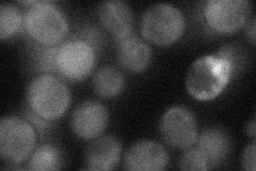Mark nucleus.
Instances as JSON below:
<instances>
[{
  "label": "nucleus",
  "mask_w": 256,
  "mask_h": 171,
  "mask_svg": "<svg viewBox=\"0 0 256 171\" xmlns=\"http://www.w3.org/2000/svg\"><path fill=\"white\" fill-rule=\"evenodd\" d=\"M98 63V51L86 41L72 38L62 42L56 56V74L78 83L89 77Z\"/></svg>",
  "instance_id": "6"
},
{
  "label": "nucleus",
  "mask_w": 256,
  "mask_h": 171,
  "mask_svg": "<svg viewBox=\"0 0 256 171\" xmlns=\"http://www.w3.org/2000/svg\"><path fill=\"white\" fill-rule=\"evenodd\" d=\"M98 18L100 26L116 41L132 35L134 11L130 5L122 0L102 3L98 7Z\"/></svg>",
  "instance_id": "11"
},
{
  "label": "nucleus",
  "mask_w": 256,
  "mask_h": 171,
  "mask_svg": "<svg viewBox=\"0 0 256 171\" xmlns=\"http://www.w3.org/2000/svg\"><path fill=\"white\" fill-rule=\"evenodd\" d=\"M58 46L46 47L36 44L31 51V61L34 69L44 74V73H56V56H57Z\"/></svg>",
  "instance_id": "18"
},
{
  "label": "nucleus",
  "mask_w": 256,
  "mask_h": 171,
  "mask_svg": "<svg viewBox=\"0 0 256 171\" xmlns=\"http://www.w3.org/2000/svg\"><path fill=\"white\" fill-rule=\"evenodd\" d=\"M244 133L251 137L252 139H255L256 135V124H255V117H253L249 122H248L246 127H244Z\"/></svg>",
  "instance_id": "24"
},
{
  "label": "nucleus",
  "mask_w": 256,
  "mask_h": 171,
  "mask_svg": "<svg viewBox=\"0 0 256 171\" xmlns=\"http://www.w3.org/2000/svg\"><path fill=\"white\" fill-rule=\"evenodd\" d=\"M152 48L146 41L130 35L118 41L116 58L123 69L130 73H142L152 61Z\"/></svg>",
  "instance_id": "13"
},
{
  "label": "nucleus",
  "mask_w": 256,
  "mask_h": 171,
  "mask_svg": "<svg viewBox=\"0 0 256 171\" xmlns=\"http://www.w3.org/2000/svg\"><path fill=\"white\" fill-rule=\"evenodd\" d=\"M78 38L86 41L88 43H90L93 47L96 48V51H98V48L100 46L102 42V36L96 28L84 29Z\"/></svg>",
  "instance_id": "22"
},
{
  "label": "nucleus",
  "mask_w": 256,
  "mask_h": 171,
  "mask_svg": "<svg viewBox=\"0 0 256 171\" xmlns=\"http://www.w3.org/2000/svg\"><path fill=\"white\" fill-rule=\"evenodd\" d=\"M24 28L38 45L58 46L66 38L70 24L66 15L52 2H34L26 8Z\"/></svg>",
  "instance_id": "3"
},
{
  "label": "nucleus",
  "mask_w": 256,
  "mask_h": 171,
  "mask_svg": "<svg viewBox=\"0 0 256 171\" xmlns=\"http://www.w3.org/2000/svg\"><path fill=\"white\" fill-rule=\"evenodd\" d=\"M180 170H210V164L196 144L186 149L182 154L178 161Z\"/></svg>",
  "instance_id": "19"
},
{
  "label": "nucleus",
  "mask_w": 256,
  "mask_h": 171,
  "mask_svg": "<svg viewBox=\"0 0 256 171\" xmlns=\"http://www.w3.org/2000/svg\"><path fill=\"white\" fill-rule=\"evenodd\" d=\"M140 30L142 37L154 45L170 46L185 34V15L172 4H154L143 12Z\"/></svg>",
  "instance_id": "4"
},
{
  "label": "nucleus",
  "mask_w": 256,
  "mask_h": 171,
  "mask_svg": "<svg viewBox=\"0 0 256 171\" xmlns=\"http://www.w3.org/2000/svg\"><path fill=\"white\" fill-rule=\"evenodd\" d=\"M255 152H256V141L253 139L248 144L242 156V166L244 170L255 171Z\"/></svg>",
  "instance_id": "21"
},
{
  "label": "nucleus",
  "mask_w": 256,
  "mask_h": 171,
  "mask_svg": "<svg viewBox=\"0 0 256 171\" xmlns=\"http://www.w3.org/2000/svg\"><path fill=\"white\" fill-rule=\"evenodd\" d=\"M24 25V15L20 8L13 4L4 3L0 6V39L13 37Z\"/></svg>",
  "instance_id": "17"
},
{
  "label": "nucleus",
  "mask_w": 256,
  "mask_h": 171,
  "mask_svg": "<svg viewBox=\"0 0 256 171\" xmlns=\"http://www.w3.org/2000/svg\"><path fill=\"white\" fill-rule=\"evenodd\" d=\"M251 11L249 0H210L204 5L203 19L214 34L226 36L244 27Z\"/></svg>",
  "instance_id": "7"
},
{
  "label": "nucleus",
  "mask_w": 256,
  "mask_h": 171,
  "mask_svg": "<svg viewBox=\"0 0 256 171\" xmlns=\"http://www.w3.org/2000/svg\"><path fill=\"white\" fill-rule=\"evenodd\" d=\"M93 88L102 99H112L122 93L125 88V77L122 71L112 66H104L94 73Z\"/></svg>",
  "instance_id": "15"
},
{
  "label": "nucleus",
  "mask_w": 256,
  "mask_h": 171,
  "mask_svg": "<svg viewBox=\"0 0 256 171\" xmlns=\"http://www.w3.org/2000/svg\"><path fill=\"white\" fill-rule=\"evenodd\" d=\"M27 107L47 121H57L68 111L72 94L64 80L52 73L36 76L27 88Z\"/></svg>",
  "instance_id": "2"
},
{
  "label": "nucleus",
  "mask_w": 256,
  "mask_h": 171,
  "mask_svg": "<svg viewBox=\"0 0 256 171\" xmlns=\"http://www.w3.org/2000/svg\"><path fill=\"white\" fill-rule=\"evenodd\" d=\"M38 133L25 118L6 116L0 120V157L12 165L28 160L36 148Z\"/></svg>",
  "instance_id": "5"
},
{
  "label": "nucleus",
  "mask_w": 256,
  "mask_h": 171,
  "mask_svg": "<svg viewBox=\"0 0 256 171\" xmlns=\"http://www.w3.org/2000/svg\"><path fill=\"white\" fill-rule=\"evenodd\" d=\"M122 156V143L112 135H100L91 140L86 150V169L106 171L114 169Z\"/></svg>",
  "instance_id": "12"
},
{
  "label": "nucleus",
  "mask_w": 256,
  "mask_h": 171,
  "mask_svg": "<svg viewBox=\"0 0 256 171\" xmlns=\"http://www.w3.org/2000/svg\"><path fill=\"white\" fill-rule=\"evenodd\" d=\"M234 48L222 46L216 54L200 57L191 64L186 76V89L198 101H212L226 90L237 68Z\"/></svg>",
  "instance_id": "1"
},
{
  "label": "nucleus",
  "mask_w": 256,
  "mask_h": 171,
  "mask_svg": "<svg viewBox=\"0 0 256 171\" xmlns=\"http://www.w3.org/2000/svg\"><path fill=\"white\" fill-rule=\"evenodd\" d=\"M169 164L164 145L154 140H139L125 152L123 166L132 171H162Z\"/></svg>",
  "instance_id": "10"
},
{
  "label": "nucleus",
  "mask_w": 256,
  "mask_h": 171,
  "mask_svg": "<svg viewBox=\"0 0 256 171\" xmlns=\"http://www.w3.org/2000/svg\"><path fill=\"white\" fill-rule=\"evenodd\" d=\"M109 123V110L98 101L80 103L70 117V128L80 139L90 141L105 132Z\"/></svg>",
  "instance_id": "9"
},
{
  "label": "nucleus",
  "mask_w": 256,
  "mask_h": 171,
  "mask_svg": "<svg viewBox=\"0 0 256 171\" xmlns=\"http://www.w3.org/2000/svg\"><path fill=\"white\" fill-rule=\"evenodd\" d=\"M24 115H25V119L27 121H29L30 123L32 124V126L36 128V133L40 136H44L48 129H50L52 122L44 120L41 117H38V115H36L34 111H31L28 107L26 108V112L24 113Z\"/></svg>",
  "instance_id": "20"
},
{
  "label": "nucleus",
  "mask_w": 256,
  "mask_h": 171,
  "mask_svg": "<svg viewBox=\"0 0 256 171\" xmlns=\"http://www.w3.org/2000/svg\"><path fill=\"white\" fill-rule=\"evenodd\" d=\"M246 35L248 40L250 41L251 45H255V16H251V18L246 21Z\"/></svg>",
  "instance_id": "23"
},
{
  "label": "nucleus",
  "mask_w": 256,
  "mask_h": 171,
  "mask_svg": "<svg viewBox=\"0 0 256 171\" xmlns=\"http://www.w3.org/2000/svg\"><path fill=\"white\" fill-rule=\"evenodd\" d=\"M159 133L171 148L186 150L198 140L196 118L194 112L184 106H172L164 112L160 119Z\"/></svg>",
  "instance_id": "8"
},
{
  "label": "nucleus",
  "mask_w": 256,
  "mask_h": 171,
  "mask_svg": "<svg viewBox=\"0 0 256 171\" xmlns=\"http://www.w3.org/2000/svg\"><path fill=\"white\" fill-rule=\"evenodd\" d=\"M196 145L203 152L210 169H214L221 166L230 156L232 140L224 129L207 127L198 134Z\"/></svg>",
  "instance_id": "14"
},
{
  "label": "nucleus",
  "mask_w": 256,
  "mask_h": 171,
  "mask_svg": "<svg viewBox=\"0 0 256 171\" xmlns=\"http://www.w3.org/2000/svg\"><path fill=\"white\" fill-rule=\"evenodd\" d=\"M63 165V155L57 146L44 143L36 146L28 158L27 169L34 171L59 170Z\"/></svg>",
  "instance_id": "16"
}]
</instances>
